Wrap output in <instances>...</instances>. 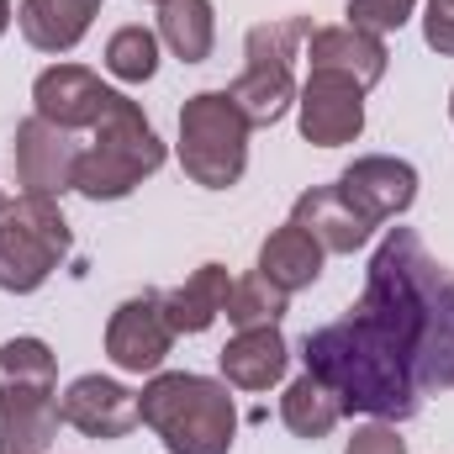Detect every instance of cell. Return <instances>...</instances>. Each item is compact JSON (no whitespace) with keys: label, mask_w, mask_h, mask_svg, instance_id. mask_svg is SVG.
I'll return each mask as SVG.
<instances>
[{"label":"cell","mask_w":454,"mask_h":454,"mask_svg":"<svg viewBox=\"0 0 454 454\" xmlns=\"http://www.w3.org/2000/svg\"><path fill=\"white\" fill-rule=\"evenodd\" d=\"M428 248L412 227H391L370 259L364 291L348 317L307 333V370L343 402L380 423H407L423 412L418 343H423V270Z\"/></svg>","instance_id":"6da1fadb"},{"label":"cell","mask_w":454,"mask_h":454,"mask_svg":"<svg viewBox=\"0 0 454 454\" xmlns=\"http://www.w3.org/2000/svg\"><path fill=\"white\" fill-rule=\"evenodd\" d=\"M137 423H148L169 454H227L238 439V407L227 380L169 370L153 375L137 396Z\"/></svg>","instance_id":"7a4b0ae2"},{"label":"cell","mask_w":454,"mask_h":454,"mask_svg":"<svg viewBox=\"0 0 454 454\" xmlns=\"http://www.w3.org/2000/svg\"><path fill=\"white\" fill-rule=\"evenodd\" d=\"M164 143L153 132V121L143 116V106L132 96L116 90V101L106 106V116L90 127V148L80 153V175L74 191L85 201H121L132 196L148 175L164 169Z\"/></svg>","instance_id":"3957f363"},{"label":"cell","mask_w":454,"mask_h":454,"mask_svg":"<svg viewBox=\"0 0 454 454\" xmlns=\"http://www.w3.org/2000/svg\"><path fill=\"white\" fill-rule=\"evenodd\" d=\"M312 37L307 16H280V21H259L243 37V74L227 85L232 106L243 112L248 127H275L280 116L296 106V59Z\"/></svg>","instance_id":"277c9868"},{"label":"cell","mask_w":454,"mask_h":454,"mask_svg":"<svg viewBox=\"0 0 454 454\" xmlns=\"http://www.w3.org/2000/svg\"><path fill=\"white\" fill-rule=\"evenodd\" d=\"M248 121L227 90H196L180 106V164L196 185L227 191L248 169Z\"/></svg>","instance_id":"5b68a950"},{"label":"cell","mask_w":454,"mask_h":454,"mask_svg":"<svg viewBox=\"0 0 454 454\" xmlns=\"http://www.w3.org/2000/svg\"><path fill=\"white\" fill-rule=\"evenodd\" d=\"M69 223L48 196H16L0 212V291L32 296L69 259Z\"/></svg>","instance_id":"8992f818"},{"label":"cell","mask_w":454,"mask_h":454,"mask_svg":"<svg viewBox=\"0 0 454 454\" xmlns=\"http://www.w3.org/2000/svg\"><path fill=\"white\" fill-rule=\"evenodd\" d=\"M80 143L74 132L43 121V116H27L16 121V148H11V164H16V185L21 196H48L59 201L64 191H74V175H80Z\"/></svg>","instance_id":"52a82bcc"},{"label":"cell","mask_w":454,"mask_h":454,"mask_svg":"<svg viewBox=\"0 0 454 454\" xmlns=\"http://www.w3.org/2000/svg\"><path fill=\"white\" fill-rule=\"evenodd\" d=\"M175 328L164 317V291H143L132 301H121L106 323V359L127 375H159V364L169 359Z\"/></svg>","instance_id":"ba28073f"},{"label":"cell","mask_w":454,"mask_h":454,"mask_svg":"<svg viewBox=\"0 0 454 454\" xmlns=\"http://www.w3.org/2000/svg\"><path fill=\"white\" fill-rule=\"evenodd\" d=\"M333 185H339V196L370 227L396 223V217L418 201V169H412L407 159H391V153H364V159H354Z\"/></svg>","instance_id":"9c48e42d"},{"label":"cell","mask_w":454,"mask_h":454,"mask_svg":"<svg viewBox=\"0 0 454 454\" xmlns=\"http://www.w3.org/2000/svg\"><path fill=\"white\" fill-rule=\"evenodd\" d=\"M112 101L116 90L101 85V74L85 69V64H53V69H43L32 80V116L53 121L64 132H90Z\"/></svg>","instance_id":"30bf717a"},{"label":"cell","mask_w":454,"mask_h":454,"mask_svg":"<svg viewBox=\"0 0 454 454\" xmlns=\"http://www.w3.org/2000/svg\"><path fill=\"white\" fill-rule=\"evenodd\" d=\"M296 112H301V137L317 148H343L364 132V90L343 74H307V85L296 90Z\"/></svg>","instance_id":"8fae6325"},{"label":"cell","mask_w":454,"mask_h":454,"mask_svg":"<svg viewBox=\"0 0 454 454\" xmlns=\"http://www.w3.org/2000/svg\"><path fill=\"white\" fill-rule=\"evenodd\" d=\"M301 59H307V69H317V74H343V80H354L359 90H375L380 80H386V69H391V53H386V37L380 32H364V27H317L312 37H307V48H301Z\"/></svg>","instance_id":"7c38bea8"},{"label":"cell","mask_w":454,"mask_h":454,"mask_svg":"<svg viewBox=\"0 0 454 454\" xmlns=\"http://www.w3.org/2000/svg\"><path fill=\"white\" fill-rule=\"evenodd\" d=\"M59 418L85 434V439H127L137 428V396L112 380V375H80L64 396H59Z\"/></svg>","instance_id":"4fadbf2b"},{"label":"cell","mask_w":454,"mask_h":454,"mask_svg":"<svg viewBox=\"0 0 454 454\" xmlns=\"http://www.w3.org/2000/svg\"><path fill=\"white\" fill-rule=\"evenodd\" d=\"M418 386L454 391V275L428 259L423 270V343H418Z\"/></svg>","instance_id":"5bb4252c"},{"label":"cell","mask_w":454,"mask_h":454,"mask_svg":"<svg viewBox=\"0 0 454 454\" xmlns=\"http://www.w3.org/2000/svg\"><path fill=\"white\" fill-rule=\"evenodd\" d=\"M291 223L307 227V232L323 243V254H354V248H364V243H370V232H375V227L364 223V217H359V212L339 196V185L301 191V196H296V207H291Z\"/></svg>","instance_id":"9a60e30c"},{"label":"cell","mask_w":454,"mask_h":454,"mask_svg":"<svg viewBox=\"0 0 454 454\" xmlns=\"http://www.w3.org/2000/svg\"><path fill=\"white\" fill-rule=\"evenodd\" d=\"M101 16V0H21L16 27L37 53H69Z\"/></svg>","instance_id":"2e32d148"},{"label":"cell","mask_w":454,"mask_h":454,"mask_svg":"<svg viewBox=\"0 0 454 454\" xmlns=\"http://www.w3.org/2000/svg\"><path fill=\"white\" fill-rule=\"evenodd\" d=\"M53 391H5L0 396V454H48L59 439Z\"/></svg>","instance_id":"e0dca14e"},{"label":"cell","mask_w":454,"mask_h":454,"mask_svg":"<svg viewBox=\"0 0 454 454\" xmlns=\"http://www.w3.org/2000/svg\"><path fill=\"white\" fill-rule=\"evenodd\" d=\"M217 364H223L227 386H238V391H270V386L286 375L291 348L280 339V328H248V333H238V339L217 354Z\"/></svg>","instance_id":"ac0fdd59"},{"label":"cell","mask_w":454,"mask_h":454,"mask_svg":"<svg viewBox=\"0 0 454 454\" xmlns=\"http://www.w3.org/2000/svg\"><path fill=\"white\" fill-rule=\"evenodd\" d=\"M227 296H232L227 264H201L185 286L164 291V317H169L175 339H180V333H207V328L227 312Z\"/></svg>","instance_id":"d6986e66"},{"label":"cell","mask_w":454,"mask_h":454,"mask_svg":"<svg viewBox=\"0 0 454 454\" xmlns=\"http://www.w3.org/2000/svg\"><path fill=\"white\" fill-rule=\"evenodd\" d=\"M323 259H328V254H323V243H317L307 227L286 223L264 238V248H259V275L275 280V286L291 296V291H307V286L323 275Z\"/></svg>","instance_id":"ffe728a7"},{"label":"cell","mask_w":454,"mask_h":454,"mask_svg":"<svg viewBox=\"0 0 454 454\" xmlns=\"http://www.w3.org/2000/svg\"><path fill=\"white\" fill-rule=\"evenodd\" d=\"M159 43L180 64H207L217 48V11L212 0H159Z\"/></svg>","instance_id":"44dd1931"},{"label":"cell","mask_w":454,"mask_h":454,"mask_svg":"<svg viewBox=\"0 0 454 454\" xmlns=\"http://www.w3.org/2000/svg\"><path fill=\"white\" fill-rule=\"evenodd\" d=\"M280 423H286L296 439H312V444H317V439H328L343 423V402L307 370L301 380L286 386V396H280Z\"/></svg>","instance_id":"7402d4cb"},{"label":"cell","mask_w":454,"mask_h":454,"mask_svg":"<svg viewBox=\"0 0 454 454\" xmlns=\"http://www.w3.org/2000/svg\"><path fill=\"white\" fill-rule=\"evenodd\" d=\"M53 386H59V359L43 339L0 343V396L5 391H53Z\"/></svg>","instance_id":"603a6c76"},{"label":"cell","mask_w":454,"mask_h":454,"mask_svg":"<svg viewBox=\"0 0 454 454\" xmlns=\"http://www.w3.org/2000/svg\"><path fill=\"white\" fill-rule=\"evenodd\" d=\"M286 307H291V296H286L275 280H264V275L254 270V275L232 280V296H227L223 317L238 328V333H248V328H275V323L286 317Z\"/></svg>","instance_id":"cb8c5ba5"},{"label":"cell","mask_w":454,"mask_h":454,"mask_svg":"<svg viewBox=\"0 0 454 454\" xmlns=\"http://www.w3.org/2000/svg\"><path fill=\"white\" fill-rule=\"evenodd\" d=\"M106 69L121 85H143L159 74V32L148 27H116L106 37Z\"/></svg>","instance_id":"d4e9b609"},{"label":"cell","mask_w":454,"mask_h":454,"mask_svg":"<svg viewBox=\"0 0 454 454\" xmlns=\"http://www.w3.org/2000/svg\"><path fill=\"white\" fill-rule=\"evenodd\" d=\"M418 0H348V27L364 32H402L412 21Z\"/></svg>","instance_id":"484cf974"},{"label":"cell","mask_w":454,"mask_h":454,"mask_svg":"<svg viewBox=\"0 0 454 454\" xmlns=\"http://www.w3.org/2000/svg\"><path fill=\"white\" fill-rule=\"evenodd\" d=\"M343 454H407V439L396 434V423H364V428H354V439L343 444Z\"/></svg>","instance_id":"4316f807"},{"label":"cell","mask_w":454,"mask_h":454,"mask_svg":"<svg viewBox=\"0 0 454 454\" xmlns=\"http://www.w3.org/2000/svg\"><path fill=\"white\" fill-rule=\"evenodd\" d=\"M423 43L434 53H454V0H428L423 5Z\"/></svg>","instance_id":"83f0119b"},{"label":"cell","mask_w":454,"mask_h":454,"mask_svg":"<svg viewBox=\"0 0 454 454\" xmlns=\"http://www.w3.org/2000/svg\"><path fill=\"white\" fill-rule=\"evenodd\" d=\"M11 16H16V11H11V0H0V37H5V27H11Z\"/></svg>","instance_id":"f1b7e54d"},{"label":"cell","mask_w":454,"mask_h":454,"mask_svg":"<svg viewBox=\"0 0 454 454\" xmlns=\"http://www.w3.org/2000/svg\"><path fill=\"white\" fill-rule=\"evenodd\" d=\"M450 121H454V90H450Z\"/></svg>","instance_id":"f546056e"},{"label":"cell","mask_w":454,"mask_h":454,"mask_svg":"<svg viewBox=\"0 0 454 454\" xmlns=\"http://www.w3.org/2000/svg\"><path fill=\"white\" fill-rule=\"evenodd\" d=\"M0 212H5V196H0Z\"/></svg>","instance_id":"4dcf8cb0"}]
</instances>
